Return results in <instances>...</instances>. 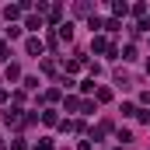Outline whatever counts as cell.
<instances>
[{
    "mask_svg": "<svg viewBox=\"0 0 150 150\" xmlns=\"http://www.w3.org/2000/svg\"><path fill=\"white\" fill-rule=\"evenodd\" d=\"M0 150H7V147H4V143H0Z\"/></svg>",
    "mask_w": 150,
    "mask_h": 150,
    "instance_id": "obj_9",
    "label": "cell"
},
{
    "mask_svg": "<svg viewBox=\"0 0 150 150\" xmlns=\"http://www.w3.org/2000/svg\"><path fill=\"white\" fill-rule=\"evenodd\" d=\"M59 38H67V42L74 38V25H70V21H63V25H59Z\"/></svg>",
    "mask_w": 150,
    "mask_h": 150,
    "instance_id": "obj_3",
    "label": "cell"
},
{
    "mask_svg": "<svg viewBox=\"0 0 150 150\" xmlns=\"http://www.w3.org/2000/svg\"><path fill=\"white\" fill-rule=\"evenodd\" d=\"M25 28H32V32H38V28H42V18H35V14H32V18L25 21Z\"/></svg>",
    "mask_w": 150,
    "mask_h": 150,
    "instance_id": "obj_4",
    "label": "cell"
},
{
    "mask_svg": "<svg viewBox=\"0 0 150 150\" xmlns=\"http://www.w3.org/2000/svg\"><path fill=\"white\" fill-rule=\"evenodd\" d=\"M18 14H21V7H4V18H7V21H14Z\"/></svg>",
    "mask_w": 150,
    "mask_h": 150,
    "instance_id": "obj_5",
    "label": "cell"
},
{
    "mask_svg": "<svg viewBox=\"0 0 150 150\" xmlns=\"http://www.w3.org/2000/svg\"><path fill=\"white\" fill-rule=\"evenodd\" d=\"M25 49H28V56H42V42H38V38H28Z\"/></svg>",
    "mask_w": 150,
    "mask_h": 150,
    "instance_id": "obj_2",
    "label": "cell"
},
{
    "mask_svg": "<svg viewBox=\"0 0 150 150\" xmlns=\"http://www.w3.org/2000/svg\"><path fill=\"white\" fill-rule=\"evenodd\" d=\"M4 122H11V126H18V122H21V115H18V112H7V115H4Z\"/></svg>",
    "mask_w": 150,
    "mask_h": 150,
    "instance_id": "obj_8",
    "label": "cell"
},
{
    "mask_svg": "<svg viewBox=\"0 0 150 150\" xmlns=\"http://www.w3.org/2000/svg\"><path fill=\"white\" fill-rule=\"evenodd\" d=\"M91 49H94V52H108V38H105V35H94Z\"/></svg>",
    "mask_w": 150,
    "mask_h": 150,
    "instance_id": "obj_1",
    "label": "cell"
},
{
    "mask_svg": "<svg viewBox=\"0 0 150 150\" xmlns=\"http://www.w3.org/2000/svg\"><path fill=\"white\" fill-rule=\"evenodd\" d=\"M7 59H11V45H7V42H0V63H7Z\"/></svg>",
    "mask_w": 150,
    "mask_h": 150,
    "instance_id": "obj_6",
    "label": "cell"
},
{
    "mask_svg": "<svg viewBox=\"0 0 150 150\" xmlns=\"http://www.w3.org/2000/svg\"><path fill=\"white\" fill-rule=\"evenodd\" d=\"M18 77H21V70H18L14 63H7V80H18Z\"/></svg>",
    "mask_w": 150,
    "mask_h": 150,
    "instance_id": "obj_7",
    "label": "cell"
}]
</instances>
